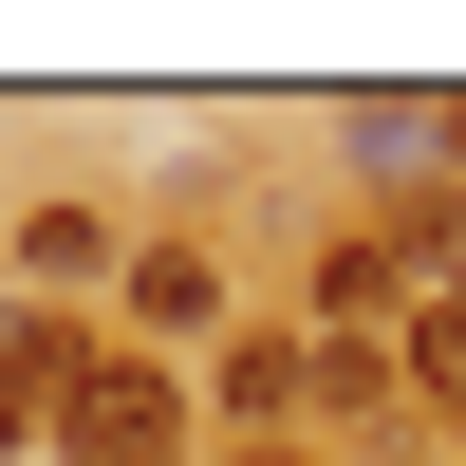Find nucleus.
<instances>
[{
	"label": "nucleus",
	"instance_id": "1",
	"mask_svg": "<svg viewBox=\"0 0 466 466\" xmlns=\"http://www.w3.org/2000/svg\"><path fill=\"white\" fill-rule=\"evenodd\" d=\"M37 430H56V466H187V410H168L149 355H75Z\"/></svg>",
	"mask_w": 466,
	"mask_h": 466
},
{
	"label": "nucleus",
	"instance_id": "4",
	"mask_svg": "<svg viewBox=\"0 0 466 466\" xmlns=\"http://www.w3.org/2000/svg\"><path fill=\"white\" fill-rule=\"evenodd\" d=\"M112 280H131V318H149V336H206V318H224V261H206V243H131Z\"/></svg>",
	"mask_w": 466,
	"mask_h": 466
},
{
	"label": "nucleus",
	"instance_id": "6",
	"mask_svg": "<svg viewBox=\"0 0 466 466\" xmlns=\"http://www.w3.org/2000/svg\"><path fill=\"white\" fill-rule=\"evenodd\" d=\"M261 466H280V448H261Z\"/></svg>",
	"mask_w": 466,
	"mask_h": 466
},
{
	"label": "nucleus",
	"instance_id": "5",
	"mask_svg": "<svg viewBox=\"0 0 466 466\" xmlns=\"http://www.w3.org/2000/svg\"><path fill=\"white\" fill-rule=\"evenodd\" d=\"M19 261H37V280H112V224H75V206H37V224H19Z\"/></svg>",
	"mask_w": 466,
	"mask_h": 466
},
{
	"label": "nucleus",
	"instance_id": "2",
	"mask_svg": "<svg viewBox=\"0 0 466 466\" xmlns=\"http://www.w3.org/2000/svg\"><path fill=\"white\" fill-rule=\"evenodd\" d=\"M373 318L410 336V243H336L318 261V336H336V355H373Z\"/></svg>",
	"mask_w": 466,
	"mask_h": 466
},
{
	"label": "nucleus",
	"instance_id": "3",
	"mask_svg": "<svg viewBox=\"0 0 466 466\" xmlns=\"http://www.w3.org/2000/svg\"><path fill=\"white\" fill-rule=\"evenodd\" d=\"M448 149H466L448 94H373V112H355V168H373V187H448Z\"/></svg>",
	"mask_w": 466,
	"mask_h": 466
}]
</instances>
